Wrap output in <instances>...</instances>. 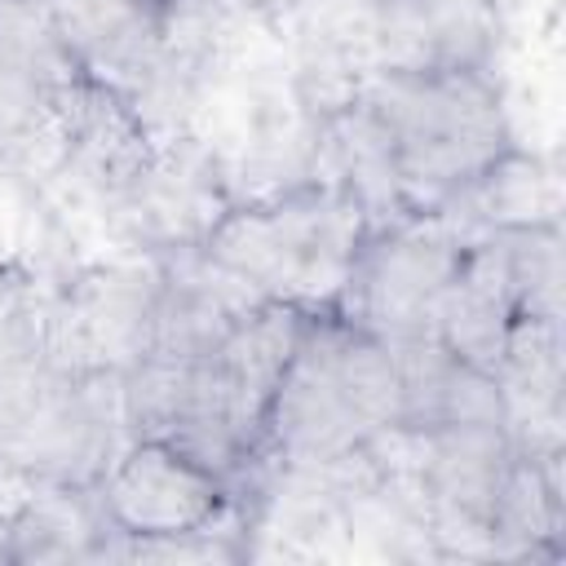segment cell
I'll return each instance as SVG.
<instances>
[{
	"label": "cell",
	"mask_w": 566,
	"mask_h": 566,
	"mask_svg": "<svg viewBox=\"0 0 566 566\" xmlns=\"http://www.w3.org/2000/svg\"><path fill=\"white\" fill-rule=\"evenodd\" d=\"M491 376L504 398L513 447L526 455L562 451V323L517 314Z\"/></svg>",
	"instance_id": "12"
},
{
	"label": "cell",
	"mask_w": 566,
	"mask_h": 566,
	"mask_svg": "<svg viewBox=\"0 0 566 566\" xmlns=\"http://www.w3.org/2000/svg\"><path fill=\"white\" fill-rule=\"evenodd\" d=\"M115 208L133 221L137 239H146L155 256H164L181 248H203L212 226L230 212V195L221 186L217 159L195 137L159 133L146 172Z\"/></svg>",
	"instance_id": "7"
},
{
	"label": "cell",
	"mask_w": 566,
	"mask_h": 566,
	"mask_svg": "<svg viewBox=\"0 0 566 566\" xmlns=\"http://www.w3.org/2000/svg\"><path fill=\"white\" fill-rule=\"evenodd\" d=\"M402 424L394 349L336 310L305 314L292 363L265 416L261 455L279 469L345 460Z\"/></svg>",
	"instance_id": "1"
},
{
	"label": "cell",
	"mask_w": 566,
	"mask_h": 566,
	"mask_svg": "<svg viewBox=\"0 0 566 566\" xmlns=\"http://www.w3.org/2000/svg\"><path fill=\"white\" fill-rule=\"evenodd\" d=\"M469 234L442 212H411L363 239L358 261L336 296V314L385 345L433 332V310L460 265Z\"/></svg>",
	"instance_id": "4"
},
{
	"label": "cell",
	"mask_w": 566,
	"mask_h": 566,
	"mask_svg": "<svg viewBox=\"0 0 566 566\" xmlns=\"http://www.w3.org/2000/svg\"><path fill=\"white\" fill-rule=\"evenodd\" d=\"M500 40V0H376L380 71H486Z\"/></svg>",
	"instance_id": "10"
},
{
	"label": "cell",
	"mask_w": 566,
	"mask_h": 566,
	"mask_svg": "<svg viewBox=\"0 0 566 566\" xmlns=\"http://www.w3.org/2000/svg\"><path fill=\"white\" fill-rule=\"evenodd\" d=\"M159 256L80 274L44 310V358L66 371H128L146 354Z\"/></svg>",
	"instance_id": "5"
},
{
	"label": "cell",
	"mask_w": 566,
	"mask_h": 566,
	"mask_svg": "<svg viewBox=\"0 0 566 566\" xmlns=\"http://www.w3.org/2000/svg\"><path fill=\"white\" fill-rule=\"evenodd\" d=\"M562 526V451H517L491 509V557H557Z\"/></svg>",
	"instance_id": "14"
},
{
	"label": "cell",
	"mask_w": 566,
	"mask_h": 566,
	"mask_svg": "<svg viewBox=\"0 0 566 566\" xmlns=\"http://www.w3.org/2000/svg\"><path fill=\"white\" fill-rule=\"evenodd\" d=\"M57 111H62V168L57 172H66L88 195L119 203L146 172L159 137L146 128V119L124 93L88 75H80L75 84L57 93Z\"/></svg>",
	"instance_id": "9"
},
{
	"label": "cell",
	"mask_w": 566,
	"mask_h": 566,
	"mask_svg": "<svg viewBox=\"0 0 566 566\" xmlns=\"http://www.w3.org/2000/svg\"><path fill=\"white\" fill-rule=\"evenodd\" d=\"M0 562L13 566V517L0 513Z\"/></svg>",
	"instance_id": "18"
},
{
	"label": "cell",
	"mask_w": 566,
	"mask_h": 566,
	"mask_svg": "<svg viewBox=\"0 0 566 566\" xmlns=\"http://www.w3.org/2000/svg\"><path fill=\"white\" fill-rule=\"evenodd\" d=\"M509 252V274L517 287V310L531 318L562 323V230L557 221L500 230Z\"/></svg>",
	"instance_id": "16"
},
{
	"label": "cell",
	"mask_w": 566,
	"mask_h": 566,
	"mask_svg": "<svg viewBox=\"0 0 566 566\" xmlns=\"http://www.w3.org/2000/svg\"><path fill=\"white\" fill-rule=\"evenodd\" d=\"M517 287L509 274V252L500 230L478 234L464 243L455 274L447 279L438 310H433V336L464 358L478 371H495L509 327L517 323Z\"/></svg>",
	"instance_id": "11"
},
{
	"label": "cell",
	"mask_w": 566,
	"mask_h": 566,
	"mask_svg": "<svg viewBox=\"0 0 566 566\" xmlns=\"http://www.w3.org/2000/svg\"><path fill=\"white\" fill-rule=\"evenodd\" d=\"M367 234L371 226L354 195L314 177L256 203H230L203 252L265 301L314 314L336 305Z\"/></svg>",
	"instance_id": "2"
},
{
	"label": "cell",
	"mask_w": 566,
	"mask_h": 566,
	"mask_svg": "<svg viewBox=\"0 0 566 566\" xmlns=\"http://www.w3.org/2000/svg\"><path fill=\"white\" fill-rule=\"evenodd\" d=\"M115 539L199 531L230 509V482L159 438H128L97 482Z\"/></svg>",
	"instance_id": "6"
},
{
	"label": "cell",
	"mask_w": 566,
	"mask_h": 566,
	"mask_svg": "<svg viewBox=\"0 0 566 566\" xmlns=\"http://www.w3.org/2000/svg\"><path fill=\"white\" fill-rule=\"evenodd\" d=\"M13 517L18 562H102L115 531L97 504V486H66L35 478Z\"/></svg>",
	"instance_id": "13"
},
{
	"label": "cell",
	"mask_w": 566,
	"mask_h": 566,
	"mask_svg": "<svg viewBox=\"0 0 566 566\" xmlns=\"http://www.w3.org/2000/svg\"><path fill=\"white\" fill-rule=\"evenodd\" d=\"M31 482H35V478H27L22 469H13V464L0 455V491H18V495H27V491H31ZM0 513H9V509H4V500H0Z\"/></svg>",
	"instance_id": "17"
},
{
	"label": "cell",
	"mask_w": 566,
	"mask_h": 566,
	"mask_svg": "<svg viewBox=\"0 0 566 566\" xmlns=\"http://www.w3.org/2000/svg\"><path fill=\"white\" fill-rule=\"evenodd\" d=\"M265 296L203 248L159 256V292L142 358H208Z\"/></svg>",
	"instance_id": "8"
},
{
	"label": "cell",
	"mask_w": 566,
	"mask_h": 566,
	"mask_svg": "<svg viewBox=\"0 0 566 566\" xmlns=\"http://www.w3.org/2000/svg\"><path fill=\"white\" fill-rule=\"evenodd\" d=\"M0 71L44 93H62L84 75L53 22L49 0H0Z\"/></svg>",
	"instance_id": "15"
},
{
	"label": "cell",
	"mask_w": 566,
	"mask_h": 566,
	"mask_svg": "<svg viewBox=\"0 0 566 566\" xmlns=\"http://www.w3.org/2000/svg\"><path fill=\"white\" fill-rule=\"evenodd\" d=\"M363 102L389 142L411 212L442 208L513 146L486 71H376Z\"/></svg>",
	"instance_id": "3"
}]
</instances>
